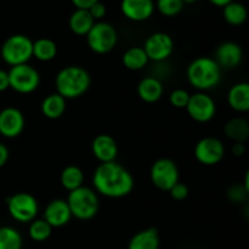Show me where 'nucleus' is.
I'll return each mask as SVG.
<instances>
[{
	"label": "nucleus",
	"instance_id": "nucleus-12",
	"mask_svg": "<svg viewBox=\"0 0 249 249\" xmlns=\"http://www.w3.org/2000/svg\"><path fill=\"white\" fill-rule=\"evenodd\" d=\"M142 48L148 60L162 63L172 56L173 51H174V41L169 34L157 32V33L151 34L146 39Z\"/></svg>",
	"mask_w": 249,
	"mask_h": 249
},
{
	"label": "nucleus",
	"instance_id": "nucleus-36",
	"mask_svg": "<svg viewBox=\"0 0 249 249\" xmlns=\"http://www.w3.org/2000/svg\"><path fill=\"white\" fill-rule=\"evenodd\" d=\"M10 88L9 73L4 70H0V92L5 91Z\"/></svg>",
	"mask_w": 249,
	"mask_h": 249
},
{
	"label": "nucleus",
	"instance_id": "nucleus-4",
	"mask_svg": "<svg viewBox=\"0 0 249 249\" xmlns=\"http://www.w3.org/2000/svg\"><path fill=\"white\" fill-rule=\"evenodd\" d=\"M66 201L72 216L78 220H90L99 212V197L94 190L87 186L71 191Z\"/></svg>",
	"mask_w": 249,
	"mask_h": 249
},
{
	"label": "nucleus",
	"instance_id": "nucleus-3",
	"mask_svg": "<svg viewBox=\"0 0 249 249\" xmlns=\"http://www.w3.org/2000/svg\"><path fill=\"white\" fill-rule=\"evenodd\" d=\"M186 77L195 89L204 92L218 87L221 80V68L214 58L201 56L190 63Z\"/></svg>",
	"mask_w": 249,
	"mask_h": 249
},
{
	"label": "nucleus",
	"instance_id": "nucleus-28",
	"mask_svg": "<svg viewBox=\"0 0 249 249\" xmlns=\"http://www.w3.org/2000/svg\"><path fill=\"white\" fill-rule=\"evenodd\" d=\"M23 240L16 229L11 226L0 228V249H22Z\"/></svg>",
	"mask_w": 249,
	"mask_h": 249
},
{
	"label": "nucleus",
	"instance_id": "nucleus-29",
	"mask_svg": "<svg viewBox=\"0 0 249 249\" xmlns=\"http://www.w3.org/2000/svg\"><path fill=\"white\" fill-rule=\"evenodd\" d=\"M29 237L36 242H44L48 240L53 233V228L49 223H46L43 218L41 219H34L31 224H29L28 229Z\"/></svg>",
	"mask_w": 249,
	"mask_h": 249
},
{
	"label": "nucleus",
	"instance_id": "nucleus-14",
	"mask_svg": "<svg viewBox=\"0 0 249 249\" xmlns=\"http://www.w3.org/2000/svg\"><path fill=\"white\" fill-rule=\"evenodd\" d=\"M43 219L51 225V228H62L72 219V213L66 199L56 198L49 202L44 211Z\"/></svg>",
	"mask_w": 249,
	"mask_h": 249
},
{
	"label": "nucleus",
	"instance_id": "nucleus-19",
	"mask_svg": "<svg viewBox=\"0 0 249 249\" xmlns=\"http://www.w3.org/2000/svg\"><path fill=\"white\" fill-rule=\"evenodd\" d=\"M163 84L157 77H146L138 84V95L143 102L155 104L163 96Z\"/></svg>",
	"mask_w": 249,
	"mask_h": 249
},
{
	"label": "nucleus",
	"instance_id": "nucleus-30",
	"mask_svg": "<svg viewBox=\"0 0 249 249\" xmlns=\"http://www.w3.org/2000/svg\"><path fill=\"white\" fill-rule=\"evenodd\" d=\"M185 2L182 0H157L156 6L158 11L167 17H173L179 15L184 9Z\"/></svg>",
	"mask_w": 249,
	"mask_h": 249
},
{
	"label": "nucleus",
	"instance_id": "nucleus-22",
	"mask_svg": "<svg viewBox=\"0 0 249 249\" xmlns=\"http://www.w3.org/2000/svg\"><path fill=\"white\" fill-rule=\"evenodd\" d=\"M67 106V100L57 92L48 95L40 105L41 113L49 119H57L63 116Z\"/></svg>",
	"mask_w": 249,
	"mask_h": 249
},
{
	"label": "nucleus",
	"instance_id": "nucleus-21",
	"mask_svg": "<svg viewBox=\"0 0 249 249\" xmlns=\"http://www.w3.org/2000/svg\"><path fill=\"white\" fill-rule=\"evenodd\" d=\"M224 133L233 142L245 143L249 139V122L243 117H235L226 122Z\"/></svg>",
	"mask_w": 249,
	"mask_h": 249
},
{
	"label": "nucleus",
	"instance_id": "nucleus-25",
	"mask_svg": "<svg viewBox=\"0 0 249 249\" xmlns=\"http://www.w3.org/2000/svg\"><path fill=\"white\" fill-rule=\"evenodd\" d=\"M122 61H123L124 67L128 68V70L140 71L147 65L150 60H148L142 46H133L123 53Z\"/></svg>",
	"mask_w": 249,
	"mask_h": 249
},
{
	"label": "nucleus",
	"instance_id": "nucleus-41",
	"mask_svg": "<svg viewBox=\"0 0 249 249\" xmlns=\"http://www.w3.org/2000/svg\"><path fill=\"white\" fill-rule=\"evenodd\" d=\"M245 215L249 219V202L246 204V207H245Z\"/></svg>",
	"mask_w": 249,
	"mask_h": 249
},
{
	"label": "nucleus",
	"instance_id": "nucleus-18",
	"mask_svg": "<svg viewBox=\"0 0 249 249\" xmlns=\"http://www.w3.org/2000/svg\"><path fill=\"white\" fill-rule=\"evenodd\" d=\"M228 104L238 113L249 112V83L240 82L229 89Z\"/></svg>",
	"mask_w": 249,
	"mask_h": 249
},
{
	"label": "nucleus",
	"instance_id": "nucleus-20",
	"mask_svg": "<svg viewBox=\"0 0 249 249\" xmlns=\"http://www.w3.org/2000/svg\"><path fill=\"white\" fill-rule=\"evenodd\" d=\"M160 248V233L157 229L148 228L136 232L130 238L128 249H158Z\"/></svg>",
	"mask_w": 249,
	"mask_h": 249
},
{
	"label": "nucleus",
	"instance_id": "nucleus-16",
	"mask_svg": "<svg viewBox=\"0 0 249 249\" xmlns=\"http://www.w3.org/2000/svg\"><path fill=\"white\" fill-rule=\"evenodd\" d=\"M243 58V50L235 41H225L220 44L215 50V58L220 68L232 70L240 66Z\"/></svg>",
	"mask_w": 249,
	"mask_h": 249
},
{
	"label": "nucleus",
	"instance_id": "nucleus-23",
	"mask_svg": "<svg viewBox=\"0 0 249 249\" xmlns=\"http://www.w3.org/2000/svg\"><path fill=\"white\" fill-rule=\"evenodd\" d=\"M95 19L90 15L89 10L75 9L70 17V28L77 36H85L95 24Z\"/></svg>",
	"mask_w": 249,
	"mask_h": 249
},
{
	"label": "nucleus",
	"instance_id": "nucleus-11",
	"mask_svg": "<svg viewBox=\"0 0 249 249\" xmlns=\"http://www.w3.org/2000/svg\"><path fill=\"white\" fill-rule=\"evenodd\" d=\"M185 109L197 123H208L215 116L216 105L213 97L207 92L198 91L190 96V101Z\"/></svg>",
	"mask_w": 249,
	"mask_h": 249
},
{
	"label": "nucleus",
	"instance_id": "nucleus-5",
	"mask_svg": "<svg viewBox=\"0 0 249 249\" xmlns=\"http://www.w3.org/2000/svg\"><path fill=\"white\" fill-rule=\"evenodd\" d=\"M0 55L11 67L28 63L33 57V41L24 34H14L2 43Z\"/></svg>",
	"mask_w": 249,
	"mask_h": 249
},
{
	"label": "nucleus",
	"instance_id": "nucleus-39",
	"mask_svg": "<svg viewBox=\"0 0 249 249\" xmlns=\"http://www.w3.org/2000/svg\"><path fill=\"white\" fill-rule=\"evenodd\" d=\"M209 1H211L213 5H215V6L224 7L228 4H230L231 1H233V0H209Z\"/></svg>",
	"mask_w": 249,
	"mask_h": 249
},
{
	"label": "nucleus",
	"instance_id": "nucleus-35",
	"mask_svg": "<svg viewBox=\"0 0 249 249\" xmlns=\"http://www.w3.org/2000/svg\"><path fill=\"white\" fill-rule=\"evenodd\" d=\"M72 4L74 5L75 9H83L88 10L94 4H96L100 0H71Z\"/></svg>",
	"mask_w": 249,
	"mask_h": 249
},
{
	"label": "nucleus",
	"instance_id": "nucleus-31",
	"mask_svg": "<svg viewBox=\"0 0 249 249\" xmlns=\"http://www.w3.org/2000/svg\"><path fill=\"white\" fill-rule=\"evenodd\" d=\"M191 95L185 89H175L170 92L169 102L175 108H186Z\"/></svg>",
	"mask_w": 249,
	"mask_h": 249
},
{
	"label": "nucleus",
	"instance_id": "nucleus-15",
	"mask_svg": "<svg viewBox=\"0 0 249 249\" xmlns=\"http://www.w3.org/2000/svg\"><path fill=\"white\" fill-rule=\"evenodd\" d=\"M121 11L130 21L142 22L152 16L155 4L153 0H122Z\"/></svg>",
	"mask_w": 249,
	"mask_h": 249
},
{
	"label": "nucleus",
	"instance_id": "nucleus-33",
	"mask_svg": "<svg viewBox=\"0 0 249 249\" xmlns=\"http://www.w3.org/2000/svg\"><path fill=\"white\" fill-rule=\"evenodd\" d=\"M169 194H170V197H172L173 199H175V201H184V199L187 198L190 191L186 184L179 181L169 190Z\"/></svg>",
	"mask_w": 249,
	"mask_h": 249
},
{
	"label": "nucleus",
	"instance_id": "nucleus-6",
	"mask_svg": "<svg viewBox=\"0 0 249 249\" xmlns=\"http://www.w3.org/2000/svg\"><path fill=\"white\" fill-rule=\"evenodd\" d=\"M118 34L116 28L108 22H95L92 28L87 34V43L90 50L95 53L104 55L116 48Z\"/></svg>",
	"mask_w": 249,
	"mask_h": 249
},
{
	"label": "nucleus",
	"instance_id": "nucleus-10",
	"mask_svg": "<svg viewBox=\"0 0 249 249\" xmlns=\"http://www.w3.org/2000/svg\"><path fill=\"white\" fill-rule=\"evenodd\" d=\"M225 156V146L218 138L207 136L201 139L195 146V157L201 164L212 167L223 160Z\"/></svg>",
	"mask_w": 249,
	"mask_h": 249
},
{
	"label": "nucleus",
	"instance_id": "nucleus-2",
	"mask_svg": "<svg viewBox=\"0 0 249 249\" xmlns=\"http://www.w3.org/2000/svg\"><path fill=\"white\" fill-rule=\"evenodd\" d=\"M91 78L89 72L80 66H67L58 71L55 78L56 92L66 100L83 96L89 90Z\"/></svg>",
	"mask_w": 249,
	"mask_h": 249
},
{
	"label": "nucleus",
	"instance_id": "nucleus-13",
	"mask_svg": "<svg viewBox=\"0 0 249 249\" xmlns=\"http://www.w3.org/2000/svg\"><path fill=\"white\" fill-rule=\"evenodd\" d=\"M24 123L23 113L16 107H5L0 111V134L4 138L14 139L21 135Z\"/></svg>",
	"mask_w": 249,
	"mask_h": 249
},
{
	"label": "nucleus",
	"instance_id": "nucleus-17",
	"mask_svg": "<svg viewBox=\"0 0 249 249\" xmlns=\"http://www.w3.org/2000/svg\"><path fill=\"white\" fill-rule=\"evenodd\" d=\"M91 152L100 163L114 162L118 156V145L111 135L100 134L92 140Z\"/></svg>",
	"mask_w": 249,
	"mask_h": 249
},
{
	"label": "nucleus",
	"instance_id": "nucleus-38",
	"mask_svg": "<svg viewBox=\"0 0 249 249\" xmlns=\"http://www.w3.org/2000/svg\"><path fill=\"white\" fill-rule=\"evenodd\" d=\"M231 152L236 157H242L246 153V145L242 142H233L232 147H231Z\"/></svg>",
	"mask_w": 249,
	"mask_h": 249
},
{
	"label": "nucleus",
	"instance_id": "nucleus-1",
	"mask_svg": "<svg viewBox=\"0 0 249 249\" xmlns=\"http://www.w3.org/2000/svg\"><path fill=\"white\" fill-rule=\"evenodd\" d=\"M92 185L102 196L122 198L133 191L134 178L128 169L114 160L97 165L92 175Z\"/></svg>",
	"mask_w": 249,
	"mask_h": 249
},
{
	"label": "nucleus",
	"instance_id": "nucleus-27",
	"mask_svg": "<svg viewBox=\"0 0 249 249\" xmlns=\"http://www.w3.org/2000/svg\"><path fill=\"white\" fill-rule=\"evenodd\" d=\"M224 19L231 26H241L247 21L248 11L247 7L238 1H231L223 7Z\"/></svg>",
	"mask_w": 249,
	"mask_h": 249
},
{
	"label": "nucleus",
	"instance_id": "nucleus-37",
	"mask_svg": "<svg viewBox=\"0 0 249 249\" xmlns=\"http://www.w3.org/2000/svg\"><path fill=\"white\" fill-rule=\"evenodd\" d=\"M9 148H7L4 143L0 142V168H2L6 164L7 160H9Z\"/></svg>",
	"mask_w": 249,
	"mask_h": 249
},
{
	"label": "nucleus",
	"instance_id": "nucleus-8",
	"mask_svg": "<svg viewBox=\"0 0 249 249\" xmlns=\"http://www.w3.org/2000/svg\"><path fill=\"white\" fill-rule=\"evenodd\" d=\"M7 73L10 88L18 94H31L36 91L40 84V74L28 63L14 66Z\"/></svg>",
	"mask_w": 249,
	"mask_h": 249
},
{
	"label": "nucleus",
	"instance_id": "nucleus-40",
	"mask_svg": "<svg viewBox=\"0 0 249 249\" xmlns=\"http://www.w3.org/2000/svg\"><path fill=\"white\" fill-rule=\"evenodd\" d=\"M243 187H245L246 192H247L248 197H249V168L247 169V172H246L245 174V179H243Z\"/></svg>",
	"mask_w": 249,
	"mask_h": 249
},
{
	"label": "nucleus",
	"instance_id": "nucleus-32",
	"mask_svg": "<svg viewBox=\"0 0 249 249\" xmlns=\"http://www.w3.org/2000/svg\"><path fill=\"white\" fill-rule=\"evenodd\" d=\"M228 198L233 203H245L248 195L242 184H235L228 190Z\"/></svg>",
	"mask_w": 249,
	"mask_h": 249
},
{
	"label": "nucleus",
	"instance_id": "nucleus-42",
	"mask_svg": "<svg viewBox=\"0 0 249 249\" xmlns=\"http://www.w3.org/2000/svg\"><path fill=\"white\" fill-rule=\"evenodd\" d=\"M182 1L184 2H196V1H198V0H182Z\"/></svg>",
	"mask_w": 249,
	"mask_h": 249
},
{
	"label": "nucleus",
	"instance_id": "nucleus-24",
	"mask_svg": "<svg viewBox=\"0 0 249 249\" xmlns=\"http://www.w3.org/2000/svg\"><path fill=\"white\" fill-rule=\"evenodd\" d=\"M60 182L65 190L68 192L74 191L79 187L84 186V173L77 165H67L61 172Z\"/></svg>",
	"mask_w": 249,
	"mask_h": 249
},
{
	"label": "nucleus",
	"instance_id": "nucleus-9",
	"mask_svg": "<svg viewBox=\"0 0 249 249\" xmlns=\"http://www.w3.org/2000/svg\"><path fill=\"white\" fill-rule=\"evenodd\" d=\"M150 178L157 189L169 192V190L179 182V168L174 160L160 158L151 167Z\"/></svg>",
	"mask_w": 249,
	"mask_h": 249
},
{
	"label": "nucleus",
	"instance_id": "nucleus-34",
	"mask_svg": "<svg viewBox=\"0 0 249 249\" xmlns=\"http://www.w3.org/2000/svg\"><path fill=\"white\" fill-rule=\"evenodd\" d=\"M88 10H89L90 15H91L92 18H94L95 21H100V19L104 18V17L106 16V12H107L106 6H105L101 1H97L96 4H94L90 9Z\"/></svg>",
	"mask_w": 249,
	"mask_h": 249
},
{
	"label": "nucleus",
	"instance_id": "nucleus-26",
	"mask_svg": "<svg viewBox=\"0 0 249 249\" xmlns=\"http://www.w3.org/2000/svg\"><path fill=\"white\" fill-rule=\"evenodd\" d=\"M57 55V45L53 39L40 38L33 41V57L41 62L53 61Z\"/></svg>",
	"mask_w": 249,
	"mask_h": 249
},
{
	"label": "nucleus",
	"instance_id": "nucleus-7",
	"mask_svg": "<svg viewBox=\"0 0 249 249\" xmlns=\"http://www.w3.org/2000/svg\"><path fill=\"white\" fill-rule=\"evenodd\" d=\"M7 211L12 219L18 223H32L36 219L39 206L36 197L27 192H18L6 199Z\"/></svg>",
	"mask_w": 249,
	"mask_h": 249
}]
</instances>
